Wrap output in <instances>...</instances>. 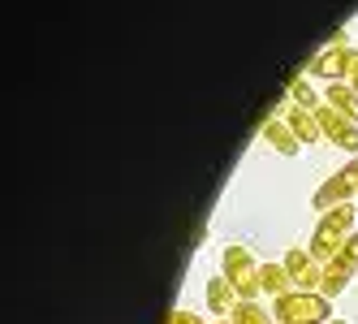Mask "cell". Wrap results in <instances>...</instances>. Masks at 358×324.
Segmentation results:
<instances>
[{"label": "cell", "mask_w": 358, "mask_h": 324, "mask_svg": "<svg viewBox=\"0 0 358 324\" xmlns=\"http://www.w3.org/2000/svg\"><path fill=\"white\" fill-rule=\"evenodd\" d=\"M216 324H234V320H216Z\"/></svg>", "instance_id": "ac0fdd59"}, {"label": "cell", "mask_w": 358, "mask_h": 324, "mask_svg": "<svg viewBox=\"0 0 358 324\" xmlns=\"http://www.w3.org/2000/svg\"><path fill=\"white\" fill-rule=\"evenodd\" d=\"M306 73H311V78H324L328 87L332 83H350L354 73H358V48H350V43H328L324 52H315L311 61H306Z\"/></svg>", "instance_id": "3957f363"}, {"label": "cell", "mask_w": 358, "mask_h": 324, "mask_svg": "<svg viewBox=\"0 0 358 324\" xmlns=\"http://www.w3.org/2000/svg\"><path fill=\"white\" fill-rule=\"evenodd\" d=\"M350 234H354V204H341V208L320 212V225H315V234H311V255H315L320 264H328V260L345 246Z\"/></svg>", "instance_id": "7a4b0ae2"}, {"label": "cell", "mask_w": 358, "mask_h": 324, "mask_svg": "<svg viewBox=\"0 0 358 324\" xmlns=\"http://www.w3.org/2000/svg\"><path fill=\"white\" fill-rule=\"evenodd\" d=\"M272 316L276 324H328L332 298H324L320 290H289V294L272 298Z\"/></svg>", "instance_id": "6da1fadb"}, {"label": "cell", "mask_w": 358, "mask_h": 324, "mask_svg": "<svg viewBox=\"0 0 358 324\" xmlns=\"http://www.w3.org/2000/svg\"><path fill=\"white\" fill-rule=\"evenodd\" d=\"M289 99H294V104H298V108H311V113H315V108L324 104V99L315 95V87H311V83H306V78H294V83H289Z\"/></svg>", "instance_id": "5bb4252c"}, {"label": "cell", "mask_w": 358, "mask_h": 324, "mask_svg": "<svg viewBox=\"0 0 358 324\" xmlns=\"http://www.w3.org/2000/svg\"><path fill=\"white\" fill-rule=\"evenodd\" d=\"M328 324H345V320H337V316H332V320H328Z\"/></svg>", "instance_id": "e0dca14e"}, {"label": "cell", "mask_w": 358, "mask_h": 324, "mask_svg": "<svg viewBox=\"0 0 358 324\" xmlns=\"http://www.w3.org/2000/svg\"><path fill=\"white\" fill-rule=\"evenodd\" d=\"M324 104H332L337 113H345L350 121H358V91H354L350 83H332V87L324 91Z\"/></svg>", "instance_id": "8fae6325"}, {"label": "cell", "mask_w": 358, "mask_h": 324, "mask_svg": "<svg viewBox=\"0 0 358 324\" xmlns=\"http://www.w3.org/2000/svg\"><path fill=\"white\" fill-rule=\"evenodd\" d=\"M164 324H208V320H203V316H194V311H190V307H173V311H169V320H164Z\"/></svg>", "instance_id": "9a60e30c"}, {"label": "cell", "mask_w": 358, "mask_h": 324, "mask_svg": "<svg viewBox=\"0 0 358 324\" xmlns=\"http://www.w3.org/2000/svg\"><path fill=\"white\" fill-rule=\"evenodd\" d=\"M324 268H332V272H341V277H350V281L358 277V230H354V234L345 238V246H341V251L332 255V260H328Z\"/></svg>", "instance_id": "7c38bea8"}, {"label": "cell", "mask_w": 358, "mask_h": 324, "mask_svg": "<svg viewBox=\"0 0 358 324\" xmlns=\"http://www.w3.org/2000/svg\"><path fill=\"white\" fill-rule=\"evenodd\" d=\"M350 87H354V91H358V73H354V78H350Z\"/></svg>", "instance_id": "2e32d148"}, {"label": "cell", "mask_w": 358, "mask_h": 324, "mask_svg": "<svg viewBox=\"0 0 358 324\" xmlns=\"http://www.w3.org/2000/svg\"><path fill=\"white\" fill-rule=\"evenodd\" d=\"M234 324H276V316H272V307H264L259 298H242V303L234 307V316H229Z\"/></svg>", "instance_id": "4fadbf2b"}, {"label": "cell", "mask_w": 358, "mask_h": 324, "mask_svg": "<svg viewBox=\"0 0 358 324\" xmlns=\"http://www.w3.org/2000/svg\"><path fill=\"white\" fill-rule=\"evenodd\" d=\"M350 199H358V156H350L328 182H320V190L311 195V208L315 212H328V208L350 204Z\"/></svg>", "instance_id": "5b68a950"}, {"label": "cell", "mask_w": 358, "mask_h": 324, "mask_svg": "<svg viewBox=\"0 0 358 324\" xmlns=\"http://www.w3.org/2000/svg\"><path fill=\"white\" fill-rule=\"evenodd\" d=\"M289 268V277H294V290H320V277H324V264L311 255V246H294V251L280 260Z\"/></svg>", "instance_id": "8992f818"}, {"label": "cell", "mask_w": 358, "mask_h": 324, "mask_svg": "<svg viewBox=\"0 0 358 324\" xmlns=\"http://www.w3.org/2000/svg\"><path fill=\"white\" fill-rule=\"evenodd\" d=\"M259 286H264V294L280 298V294H289V290H294V277H289V268H285V264H264V268H259Z\"/></svg>", "instance_id": "30bf717a"}, {"label": "cell", "mask_w": 358, "mask_h": 324, "mask_svg": "<svg viewBox=\"0 0 358 324\" xmlns=\"http://www.w3.org/2000/svg\"><path fill=\"white\" fill-rule=\"evenodd\" d=\"M259 268L264 264H255V255H250V246H224V255H220V272L229 281H234V290L242 294V298H259L264 294V286H259Z\"/></svg>", "instance_id": "277c9868"}, {"label": "cell", "mask_w": 358, "mask_h": 324, "mask_svg": "<svg viewBox=\"0 0 358 324\" xmlns=\"http://www.w3.org/2000/svg\"><path fill=\"white\" fill-rule=\"evenodd\" d=\"M285 121L294 126V134L302 139V147L324 139V130H320V117H315L311 108H298V104H289V108H285Z\"/></svg>", "instance_id": "9c48e42d"}, {"label": "cell", "mask_w": 358, "mask_h": 324, "mask_svg": "<svg viewBox=\"0 0 358 324\" xmlns=\"http://www.w3.org/2000/svg\"><path fill=\"white\" fill-rule=\"evenodd\" d=\"M259 139L272 147V152H280V156H298V152H302V139L294 134V126L285 121V113H280V117H268L264 126H259Z\"/></svg>", "instance_id": "52a82bcc"}, {"label": "cell", "mask_w": 358, "mask_h": 324, "mask_svg": "<svg viewBox=\"0 0 358 324\" xmlns=\"http://www.w3.org/2000/svg\"><path fill=\"white\" fill-rule=\"evenodd\" d=\"M203 298H208V311H216V316H234V307L242 303V294L234 290V281H229L224 277V272H220V277H212L208 286H203Z\"/></svg>", "instance_id": "ba28073f"}]
</instances>
